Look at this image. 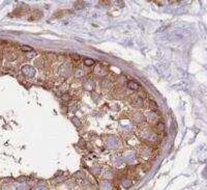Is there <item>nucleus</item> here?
Instances as JSON below:
<instances>
[{
	"instance_id": "1",
	"label": "nucleus",
	"mask_w": 207,
	"mask_h": 190,
	"mask_svg": "<svg viewBox=\"0 0 207 190\" xmlns=\"http://www.w3.org/2000/svg\"><path fill=\"white\" fill-rule=\"evenodd\" d=\"M132 104H133L134 107H142V105H143V100H142V98H136V99H134Z\"/></svg>"
},
{
	"instance_id": "2",
	"label": "nucleus",
	"mask_w": 207,
	"mask_h": 190,
	"mask_svg": "<svg viewBox=\"0 0 207 190\" xmlns=\"http://www.w3.org/2000/svg\"><path fill=\"white\" fill-rule=\"evenodd\" d=\"M128 86L129 89H133V91H138V89L140 88L139 84L137 83V82H134V81H129L128 84Z\"/></svg>"
},
{
	"instance_id": "3",
	"label": "nucleus",
	"mask_w": 207,
	"mask_h": 190,
	"mask_svg": "<svg viewBox=\"0 0 207 190\" xmlns=\"http://www.w3.org/2000/svg\"><path fill=\"white\" fill-rule=\"evenodd\" d=\"M84 63L85 66H88V67H91L94 64V60L93 59H90V58H85L84 59Z\"/></svg>"
},
{
	"instance_id": "4",
	"label": "nucleus",
	"mask_w": 207,
	"mask_h": 190,
	"mask_svg": "<svg viewBox=\"0 0 207 190\" xmlns=\"http://www.w3.org/2000/svg\"><path fill=\"white\" fill-rule=\"evenodd\" d=\"M61 99H62V101H64V102H68L69 100H71V96H69L68 94H64L61 96Z\"/></svg>"
},
{
	"instance_id": "5",
	"label": "nucleus",
	"mask_w": 207,
	"mask_h": 190,
	"mask_svg": "<svg viewBox=\"0 0 207 190\" xmlns=\"http://www.w3.org/2000/svg\"><path fill=\"white\" fill-rule=\"evenodd\" d=\"M21 49L23 50V51H25V52H30V51H32V48H31V47H29V46H22Z\"/></svg>"
},
{
	"instance_id": "6",
	"label": "nucleus",
	"mask_w": 207,
	"mask_h": 190,
	"mask_svg": "<svg viewBox=\"0 0 207 190\" xmlns=\"http://www.w3.org/2000/svg\"><path fill=\"white\" fill-rule=\"evenodd\" d=\"M84 6V2H77L76 3V8L77 9H80Z\"/></svg>"
},
{
	"instance_id": "7",
	"label": "nucleus",
	"mask_w": 207,
	"mask_h": 190,
	"mask_svg": "<svg viewBox=\"0 0 207 190\" xmlns=\"http://www.w3.org/2000/svg\"><path fill=\"white\" fill-rule=\"evenodd\" d=\"M71 56H72V58H73L74 60H79L80 59V56L78 55V54H72Z\"/></svg>"
}]
</instances>
